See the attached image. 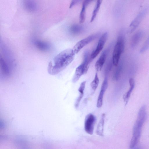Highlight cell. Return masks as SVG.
<instances>
[{
    "mask_svg": "<svg viewBox=\"0 0 149 149\" xmlns=\"http://www.w3.org/2000/svg\"><path fill=\"white\" fill-rule=\"evenodd\" d=\"M75 55L72 49H67L61 52L49 63L48 73L55 75L63 70L72 63Z\"/></svg>",
    "mask_w": 149,
    "mask_h": 149,
    "instance_id": "cell-1",
    "label": "cell"
},
{
    "mask_svg": "<svg viewBox=\"0 0 149 149\" xmlns=\"http://www.w3.org/2000/svg\"><path fill=\"white\" fill-rule=\"evenodd\" d=\"M147 117L146 106L144 105L141 107L139 111L137 119L133 128V136L130 145L131 149L136 146L139 140L142 128Z\"/></svg>",
    "mask_w": 149,
    "mask_h": 149,
    "instance_id": "cell-2",
    "label": "cell"
},
{
    "mask_svg": "<svg viewBox=\"0 0 149 149\" xmlns=\"http://www.w3.org/2000/svg\"><path fill=\"white\" fill-rule=\"evenodd\" d=\"M125 47V42L123 35L119 36L115 46L113 53L112 60L114 65L117 67Z\"/></svg>",
    "mask_w": 149,
    "mask_h": 149,
    "instance_id": "cell-3",
    "label": "cell"
},
{
    "mask_svg": "<svg viewBox=\"0 0 149 149\" xmlns=\"http://www.w3.org/2000/svg\"><path fill=\"white\" fill-rule=\"evenodd\" d=\"M98 35V34H94L78 42L72 49L74 53L76 54L78 53L83 47L97 38Z\"/></svg>",
    "mask_w": 149,
    "mask_h": 149,
    "instance_id": "cell-4",
    "label": "cell"
},
{
    "mask_svg": "<svg viewBox=\"0 0 149 149\" xmlns=\"http://www.w3.org/2000/svg\"><path fill=\"white\" fill-rule=\"evenodd\" d=\"M108 34L107 32L104 33L100 37L95 50L91 54L90 58L91 61L96 58L102 50L108 38Z\"/></svg>",
    "mask_w": 149,
    "mask_h": 149,
    "instance_id": "cell-5",
    "label": "cell"
},
{
    "mask_svg": "<svg viewBox=\"0 0 149 149\" xmlns=\"http://www.w3.org/2000/svg\"><path fill=\"white\" fill-rule=\"evenodd\" d=\"M96 121V117L92 114H89L86 116L84 121V128L87 133L90 135L93 134Z\"/></svg>",
    "mask_w": 149,
    "mask_h": 149,
    "instance_id": "cell-6",
    "label": "cell"
},
{
    "mask_svg": "<svg viewBox=\"0 0 149 149\" xmlns=\"http://www.w3.org/2000/svg\"><path fill=\"white\" fill-rule=\"evenodd\" d=\"M147 9L146 8L143 9L136 16L130 25L129 33H132L138 27L146 15Z\"/></svg>",
    "mask_w": 149,
    "mask_h": 149,
    "instance_id": "cell-7",
    "label": "cell"
},
{
    "mask_svg": "<svg viewBox=\"0 0 149 149\" xmlns=\"http://www.w3.org/2000/svg\"><path fill=\"white\" fill-rule=\"evenodd\" d=\"M108 86V79L107 77H106L102 84L100 92L98 96L96 105L98 108L101 107L102 106L104 96Z\"/></svg>",
    "mask_w": 149,
    "mask_h": 149,
    "instance_id": "cell-8",
    "label": "cell"
},
{
    "mask_svg": "<svg viewBox=\"0 0 149 149\" xmlns=\"http://www.w3.org/2000/svg\"><path fill=\"white\" fill-rule=\"evenodd\" d=\"M144 32L142 31H139L135 33L132 37L131 46L132 49H134L137 46L142 38Z\"/></svg>",
    "mask_w": 149,
    "mask_h": 149,
    "instance_id": "cell-9",
    "label": "cell"
},
{
    "mask_svg": "<svg viewBox=\"0 0 149 149\" xmlns=\"http://www.w3.org/2000/svg\"><path fill=\"white\" fill-rule=\"evenodd\" d=\"M107 55V50L104 51L96 62L95 65V68L97 71H100L102 69L105 63Z\"/></svg>",
    "mask_w": 149,
    "mask_h": 149,
    "instance_id": "cell-10",
    "label": "cell"
},
{
    "mask_svg": "<svg viewBox=\"0 0 149 149\" xmlns=\"http://www.w3.org/2000/svg\"><path fill=\"white\" fill-rule=\"evenodd\" d=\"M130 88L129 91L123 95V98L126 105L128 102L131 94L135 86V81L134 79L131 78L129 80Z\"/></svg>",
    "mask_w": 149,
    "mask_h": 149,
    "instance_id": "cell-11",
    "label": "cell"
},
{
    "mask_svg": "<svg viewBox=\"0 0 149 149\" xmlns=\"http://www.w3.org/2000/svg\"><path fill=\"white\" fill-rule=\"evenodd\" d=\"M83 74H84V65L82 63L76 69L72 79L73 82V83H76L79 80L81 76Z\"/></svg>",
    "mask_w": 149,
    "mask_h": 149,
    "instance_id": "cell-12",
    "label": "cell"
},
{
    "mask_svg": "<svg viewBox=\"0 0 149 149\" xmlns=\"http://www.w3.org/2000/svg\"><path fill=\"white\" fill-rule=\"evenodd\" d=\"M92 1H85L83 3L79 16V22L80 23H82L85 21L86 8Z\"/></svg>",
    "mask_w": 149,
    "mask_h": 149,
    "instance_id": "cell-13",
    "label": "cell"
},
{
    "mask_svg": "<svg viewBox=\"0 0 149 149\" xmlns=\"http://www.w3.org/2000/svg\"><path fill=\"white\" fill-rule=\"evenodd\" d=\"M105 116V114H103L102 115L100 120L98 124L96 130V133L97 134L101 136H102L104 135Z\"/></svg>",
    "mask_w": 149,
    "mask_h": 149,
    "instance_id": "cell-14",
    "label": "cell"
},
{
    "mask_svg": "<svg viewBox=\"0 0 149 149\" xmlns=\"http://www.w3.org/2000/svg\"><path fill=\"white\" fill-rule=\"evenodd\" d=\"M102 1L98 0L97 1L96 6L93 12L90 22H92L96 18L98 11L100 9Z\"/></svg>",
    "mask_w": 149,
    "mask_h": 149,
    "instance_id": "cell-15",
    "label": "cell"
},
{
    "mask_svg": "<svg viewBox=\"0 0 149 149\" xmlns=\"http://www.w3.org/2000/svg\"><path fill=\"white\" fill-rule=\"evenodd\" d=\"M36 46L42 51H46L49 48V45L47 43L39 41L34 42Z\"/></svg>",
    "mask_w": 149,
    "mask_h": 149,
    "instance_id": "cell-16",
    "label": "cell"
},
{
    "mask_svg": "<svg viewBox=\"0 0 149 149\" xmlns=\"http://www.w3.org/2000/svg\"><path fill=\"white\" fill-rule=\"evenodd\" d=\"M99 83V79L97 73L95 74V77L91 83V86L92 89L95 91L97 88Z\"/></svg>",
    "mask_w": 149,
    "mask_h": 149,
    "instance_id": "cell-17",
    "label": "cell"
},
{
    "mask_svg": "<svg viewBox=\"0 0 149 149\" xmlns=\"http://www.w3.org/2000/svg\"><path fill=\"white\" fill-rule=\"evenodd\" d=\"M82 27L77 24L73 25L70 28L71 32L74 34L80 33L82 31Z\"/></svg>",
    "mask_w": 149,
    "mask_h": 149,
    "instance_id": "cell-18",
    "label": "cell"
},
{
    "mask_svg": "<svg viewBox=\"0 0 149 149\" xmlns=\"http://www.w3.org/2000/svg\"><path fill=\"white\" fill-rule=\"evenodd\" d=\"M149 48V36L141 48L140 51L141 53L146 52Z\"/></svg>",
    "mask_w": 149,
    "mask_h": 149,
    "instance_id": "cell-19",
    "label": "cell"
},
{
    "mask_svg": "<svg viewBox=\"0 0 149 149\" xmlns=\"http://www.w3.org/2000/svg\"><path fill=\"white\" fill-rule=\"evenodd\" d=\"M121 70V66L119 67L117 69L113 76V79L115 80H117L119 78Z\"/></svg>",
    "mask_w": 149,
    "mask_h": 149,
    "instance_id": "cell-20",
    "label": "cell"
},
{
    "mask_svg": "<svg viewBox=\"0 0 149 149\" xmlns=\"http://www.w3.org/2000/svg\"><path fill=\"white\" fill-rule=\"evenodd\" d=\"M86 82V81H84L82 82L80 84V87L78 89V91L80 94H84V91L85 88Z\"/></svg>",
    "mask_w": 149,
    "mask_h": 149,
    "instance_id": "cell-21",
    "label": "cell"
},
{
    "mask_svg": "<svg viewBox=\"0 0 149 149\" xmlns=\"http://www.w3.org/2000/svg\"><path fill=\"white\" fill-rule=\"evenodd\" d=\"M35 5L31 2L27 3V7L30 9H34L35 8Z\"/></svg>",
    "mask_w": 149,
    "mask_h": 149,
    "instance_id": "cell-22",
    "label": "cell"
},
{
    "mask_svg": "<svg viewBox=\"0 0 149 149\" xmlns=\"http://www.w3.org/2000/svg\"><path fill=\"white\" fill-rule=\"evenodd\" d=\"M79 1H72L70 6V8H71L74 7L75 5L76 4L79 2Z\"/></svg>",
    "mask_w": 149,
    "mask_h": 149,
    "instance_id": "cell-23",
    "label": "cell"
},
{
    "mask_svg": "<svg viewBox=\"0 0 149 149\" xmlns=\"http://www.w3.org/2000/svg\"><path fill=\"white\" fill-rule=\"evenodd\" d=\"M133 149H141L139 147H136L135 146L134 147V148H133Z\"/></svg>",
    "mask_w": 149,
    "mask_h": 149,
    "instance_id": "cell-24",
    "label": "cell"
}]
</instances>
